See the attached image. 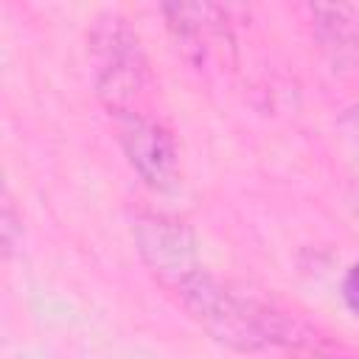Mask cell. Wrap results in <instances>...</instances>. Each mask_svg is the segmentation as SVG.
<instances>
[{"label": "cell", "instance_id": "cell-5", "mask_svg": "<svg viewBox=\"0 0 359 359\" xmlns=\"http://www.w3.org/2000/svg\"><path fill=\"white\" fill-rule=\"evenodd\" d=\"M311 31L320 50L334 65V70H351L359 65V14L345 3H314Z\"/></svg>", "mask_w": 359, "mask_h": 359}, {"label": "cell", "instance_id": "cell-4", "mask_svg": "<svg viewBox=\"0 0 359 359\" xmlns=\"http://www.w3.org/2000/svg\"><path fill=\"white\" fill-rule=\"evenodd\" d=\"M121 146L129 165L149 188H168L180 174V154L171 132L146 112L121 121Z\"/></svg>", "mask_w": 359, "mask_h": 359}, {"label": "cell", "instance_id": "cell-8", "mask_svg": "<svg viewBox=\"0 0 359 359\" xmlns=\"http://www.w3.org/2000/svg\"><path fill=\"white\" fill-rule=\"evenodd\" d=\"M342 297H345L348 309L359 314V264H353V266L348 269V275H345V280H342Z\"/></svg>", "mask_w": 359, "mask_h": 359}, {"label": "cell", "instance_id": "cell-7", "mask_svg": "<svg viewBox=\"0 0 359 359\" xmlns=\"http://www.w3.org/2000/svg\"><path fill=\"white\" fill-rule=\"evenodd\" d=\"M22 238V216L14 208V199L8 191H3V205H0V241H3V255L8 258Z\"/></svg>", "mask_w": 359, "mask_h": 359}, {"label": "cell", "instance_id": "cell-3", "mask_svg": "<svg viewBox=\"0 0 359 359\" xmlns=\"http://www.w3.org/2000/svg\"><path fill=\"white\" fill-rule=\"evenodd\" d=\"M137 252L149 272L171 292L202 272L194 233L168 213H140L132 227Z\"/></svg>", "mask_w": 359, "mask_h": 359}, {"label": "cell", "instance_id": "cell-1", "mask_svg": "<svg viewBox=\"0 0 359 359\" xmlns=\"http://www.w3.org/2000/svg\"><path fill=\"white\" fill-rule=\"evenodd\" d=\"M188 314L222 345L236 351H261L269 345H303L309 337H300V325L272 306L244 294L224 280L196 272L177 292Z\"/></svg>", "mask_w": 359, "mask_h": 359}, {"label": "cell", "instance_id": "cell-2", "mask_svg": "<svg viewBox=\"0 0 359 359\" xmlns=\"http://www.w3.org/2000/svg\"><path fill=\"white\" fill-rule=\"evenodd\" d=\"M87 62L101 104L121 121L140 115L149 87V62L137 31L118 11H104L87 31Z\"/></svg>", "mask_w": 359, "mask_h": 359}, {"label": "cell", "instance_id": "cell-6", "mask_svg": "<svg viewBox=\"0 0 359 359\" xmlns=\"http://www.w3.org/2000/svg\"><path fill=\"white\" fill-rule=\"evenodd\" d=\"M165 25L185 53L205 56L210 39L227 34V8L213 3H168L163 6Z\"/></svg>", "mask_w": 359, "mask_h": 359}]
</instances>
